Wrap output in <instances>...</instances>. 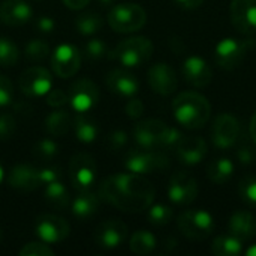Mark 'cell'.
<instances>
[{
  "mask_svg": "<svg viewBox=\"0 0 256 256\" xmlns=\"http://www.w3.org/2000/svg\"><path fill=\"white\" fill-rule=\"evenodd\" d=\"M230 14L240 33L249 38L256 34V0H232Z\"/></svg>",
  "mask_w": 256,
  "mask_h": 256,
  "instance_id": "2e32d148",
  "label": "cell"
},
{
  "mask_svg": "<svg viewBox=\"0 0 256 256\" xmlns=\"http://www.w3.org/2000/svg\"><path fill=\"white\" fill-rule=\"evenodd\" d=\"M152 90L160 96H170L177 90L178 80L174 68L168 63H156L147 72Z\"/></svg>",
  "mask_w": 256,
  "mask_h": 256,
  "instance_id": "e0dca14e",
  "label": "cell"
},
{
  "mask_svg": "<svg viewBox=\"0 0 256 256\" xmlns=\"http://www.w3.org/2000/svg\"><path fill=\"white\" fill-rule=\"evenodd\" d=\"M183 134L162 120L147 118L141 120L134 128V140L138 147L152 150H174Z\"/></svg>",
  "mask_w": 256,
  "mask_h": 256,
  "instance_id": "3957f363",
  "label": "cell"
},
{
  "mask_svg": "<svg viewBox=\"0 0 256 256\" xmlns=\"http://www.w3.org/2000/svg\"><path fill=\"white\" fill-rule=\"evenodd\" d=\"M68 98H69L68 104L76 114L88 112L99 102V88L92 80L81 78L70 86Z\"/></svg>",
  "mask_w": 256,
  "mask_h": 256,
  "instance_id": "8fae6325",
  "label": "cell"
},
{
  "mask_svg": "<svg viewBox=\"0 0 256 256\" xmlns=\"http://www.w3.org/2000/svg\"><path fill=\"white\" fill-rule=\"evenodd\" d=\"M176 158L183 165H196L207 156V142L201 136H184L174 148Z\"/></svg>",
  "mask_w": 256,
  "mask_h": 256,
  "instance_id": "d6986e66",
  "label": "cell"
},
{
  "mask_svg": "<svg viewBox=\"0 0 256 256\" xmlns=\"http://www.w3.org/2000/svg\"><path fill=\"white\" fill-rule=\"evenodd\" d=\"M234 164L228 158H218L207 166V177L214 184H225L234 174Z\"/></svg>",
  "mask_w": 256,
  "mask_h": 256,
  "instance_id": "f1b7e54d",
  "label": "cell"
},
{
  "mask_svg": "<svg viewBox=\"0 0 256 256\" xmlns=\"http://www.w3.org/2000/svg\"><path fill=\"white\" fill-rule=\"evenodd\" d=\"M180 232L194 242H201L208 238L214 232V219L213 216L202 208L186 210L180 214L177 220Z\"/></svg>",
  "mask_w": 256,
  "mask_h": 256,
  "instance_id": "52a82bcc",
  "label": "cell"
},
{
  "mask_svg": "<svg viewBox=\"0 0 256 256\" xmlns=\"http://www.w3.org/2000/svg\"><path fill=\"white\" fill-rule=\"evenodd\" d=\"M255 162H256V160H255Z\"/></svg>",
  "mask_w": 256,
  "mask_h": 256,
  "instance_id": "6f0895ef",
  "label": "cell"
},
{
  "mask_svg": "<svg viewBox=\"0 0 256 256\" xmlns=\"http://www.w3.org/2000/svg\"><path fill=\"white\" fill-rule=\"evenodd\" d=\"M153 42L146 36H132L123 39L111 52V57L126 68H138L147 63L153 56Z\"/></svg>",
  "mask_w": 256,
  "mask_h": 256,
  "instance_id": "277c9868",
  "label": "cell"
},
{
  "mask_svg": "<svg viewBox=\"0 0 256 256\" xmlns=\"http://www.w3.org/2000/svg\"><path fill=\"white\" fill-rule=\"evenodd\" d=\"M106 86L108 88L123 98H134L140 90L138 78L124 70V69H114L106 75Z\"/></svg>",
  "mask_w": 256,
  "mask_h": 256,
  "instance_id": "603a6c76",
  "label": "cell"
},
{
  "mask_svg": "<svg viewBox=\"0 0 256 256\" xmlns=\"http://www.w3.org/2000/svg\"><path fill=\"white\" fill-rule=\"evenodd\" d=\"M2 240H3V232H2V230H0V243H2Z\"/></svg>",
  "mask_w": 256,
  "mask_h": 256,
  "instance_id": "9f6ffc18",
  "label": "cell"
},
{
  "mask_svg": "<svg viewBox=\"0 0 256 256\" xmlns=\"http://www.w3.org/2000/svg\"><path fill=\"white\" fill-rule=\"evenodd\" d=\"M170 166V158L160 150L152 148H134L124 158V168L140 176H148L159 171H165Z\"/></svg>",
  "mask_w": 256,
  "mask_h": 256,
  "instance_id": "8992f818",
  "label": "cell"
},
{
  "mask_svg": "<svg viewBox=\"0 0 256 256\" xmlns=\"http://www.w3.org/2000/svg\"><path fill=\"white\" fill-rule=\"evenodd\" d=\"M156 237L146 230H140L134 232L129 240V248L135 255H150L156 249Z\"/></svg>",
  "mask_w": 256,
  "mask_h": 256,
  "instance_id": "4dcf8cb0",
  "label": "cell"
},
{
  "mask_svg": "<svg viewBox=\"0 0 256 256\" xmlns=\"http://www.w3.org/2000/svg\"><path fill=\"white\" fill-rule=\"evenodd\" d=\"M21 256H52L54 250L45 242H32L20 249Z\"/></svg>",
  "mask_w": 256,
  "mask_h": 256,
  "instance_id": "f35d334b",
  "label": "cell"
},
{
  "mask_svg": "<svg viewBox=\"0 0 256 256\" xmlns=\"http://www.w3.org/2000/svg\"><path fill=\"white\" fill-rule=\"evenodd\" d=\"M84 54L90 60H100L108 56V46L102 39H90L84 45Z\"/></svg>",
  "mask_w": 256,
  "mask_h": 256,
  "instance_id": "74e56055",
  "label": "cell"
},
{
  "mask_svg": "<svg viewBox=\"0 0 256 256\" xmlns=\"http://www.w3.org/2000/svg\"><path fill=\"white\" fill-rule=\"evenodd\" d=\"M20 58L18 46L8 38H0V68L15 66Z\"/></svg>",
  "mask_w": 256,
  "mask_h": 256,
  "instance_id": "836d02e7",
  "label": "cell"
},
{
  "mask_svg": "<svg viewBox=\"0 0 256 256\" xmlns=\"http://www.w3.org/2000/svg\"><path fill=\"white\" fill-rule=\"evenodd\" d=\"M100 196L99 194L90 192L88 189L80 190V194L72 201V213L80 220L92 219L100 208Z\"/></svg>",
  "mask_w": 256,
  "mask_h": 256,
  "instance_id": "d4e9b609",
  "label": "cell"
},
{
  "mask_svg": "<svg viewBox=\"0 0 256 256\" xmlns=\"http://www.w3.org/2000/svg\"><path fill=\"white\" fill-rule=\"evenodd\" d=\"M3 176H4V171H3V166H2V164H0V183H2V180H3Z\"/></svg>",
  "mask_w": 256,
  "mask_h": 256,
  "instance_id": "11a10c76",
  "label": "cell"
},
{
  "mask_svg": "<svg viewBox=\"0 0 256 256\" xmlns=\"http://www.w3.org/2000/svg\"><path fill=\"white\" fill-rule=\"evenodd\" d=\"M242 126L236 116L230 112L219 114L212 124V142L218 150H230L240 141Z\"/></svg>",
  "mask_w": 256,
  "mask_h": 256,
  "instance_id": "9c48e42d",
  "label": "cell"
},
{
  "mask_svg": "<svg viewBox=\"0 0 256 256\" xmlns=\"http://www.w3.org/2000/svg\"><path fill=\"white\" fill-rule=\"evenodd\" d=\"M8 183L10 188L16 189L20 192H33L42 186L40 180H39L38 168L27 165V164L16 165L10 170Z\"/></svg>",
  "mask_w": 256,
  "mask_h": 256,
  "instance_id": "7402d4cb",
  "label": "cell"
},
{
  "mask_svg": "<svg viewBox=\"0 0 256 256\" xmlns=\"http://www.w3.org/2000/svg\"><path fill=\"white\" fill-rule=\"evenodd\" d=\"M202 2L204 0H176V3L180 6V8H183V9H196V8H200L201 4H202Z\"/></svg>",
  "mask_w": 256,
  "mask_h": 256,
  "instance_id": "681fc988",
  "label": "cell"
},
{
  "mask_svg": "<svg viewBox=\"0 0 256 256\" xmlns=\"http://www.w3.org/2000/svg\"><path fill=\"white\" fill-rule=\"evenodd\" d=\"M38 172H39V180H40V184L45 186V184H50L52 182H57L60 180L62 177V171L60 168L57 166H42V168H38Z\"/></svg>",
  "mask_w": 256,
  "mask_h": 256,
  "instance_id": "f6af8a7d",
  "label": "cell"
},
{
  "mask_svg": "<svg viewBox=\"0 0 256 256\" xmlns=\"http://www.w3.org/2000/svg\"><path fill=\"white\" fill-rule=\"evenodd\" d=\"M200 194L198 182L189 172H176L168 184V198L176 206L192 204Z\"/></svg>",
  "mask_w": 256,
  "mask_h": 256,
  "instance_id": "4fadbf2b",
  "label": "cell"
},
{
  "mask_svg": "<svg viewBox=\"0 0 256 256\" xmlns=\"http://www.w3.org/2000/svg\"><path fill=\"white\" fill-rule=\"evenodd\" d=\"M102 201L126 213L146 212L154 200L153 184L144 176L120 172L105 178L98 190Z\"/></svg>",
  "mask_w": 256,
  "mask_h": 256,
  "instance_id": "6da1fadb",
  "label": "cell"
},
{
  "mask_svg": "<svg viewBox=\"0 0 256 256\" xmlns=\"http://www.w3.org/2000/svg\"><path fill=\"white\" fill-rule=\"evenodd\" d=\"M98 176V165L92 154L78 153L69 162V178L76 190H86L93 186Z\"/></svg>",
  "mask_w": 256,
  "mask_h": 256,
  "instance_id": "30bf717a",
  "label": "cell"
},
{
  "mask_svg": "<svg viewBox=\"0 0 256 256\" xmlns=\"http://www.w3.org/2000/svg\"><path fill=\"white\" fill-rule=\"evenodd\" d=\"M238 148H237V160L242 165H252L256 160V142L252 140V136L249 135V138L243 140L242 142H237Z\"/></svg>",
  "mask_w": 256,
  "mask_h": 256,
  "instance_id": "d590c367",
  "label": "cell"
},
{
  "mask_svg": "<svg viewBox=\"0 0 256 256\" xmlns=\"http://www.w3.org/2000/svg\"><path fill=\"white\" fill-rule=\"evenodd\" d=\"M81 52L70 44H62L51 52V68L63 80L74 76L81 68Z\"/></svg>",
  "mask_w": 256,
  "mask_h": 256,
  "instance_id": "7c38bea8",
  "label": "cell"
},
{
  "mask_svg": "<svg viewBox=\"0 0 256 256\" xmlns=\"http://www.w3.org/2000/svg\"><path fill=\"white\" fill-rule=\"evenodd\" d=\"M104 26L102 16L96 12H86L76 16L75 20V27L80 34L82 36H92L98 33Z\"/></svg>",
  "mask_w": 256,
  "mask_h": 256,
  "instance_id": "1f68e13d",
  "label": "cell"
},
{
  "mask_svg": "<svg viewBox=\"0 0 256 256\" xmlns=\"http://www.w3.org/2000/svg\"><path fill=\"white\" fill-rule=\"evenodd\" d=\"M112 2H114V0H99L100 4H111Z\"/></svg>",
  "mask_w": 256,
  "mask_h": 256,
  "instance_id": "db71d44e",
  "label": "cell"
},
{
  "mask_svg": "<svg viewBox=\"0 0 256 256\" xmlns=\"http://www.w3.org/2000/svg\"><path fill=\"white\" fill-rule=\"evenodd\" d=\"M183 76L192 87H207L213 80V70L210 64L200 56H189L183 62Z\"/></svg>",
  "mask_w": 256,
  "mask_h": 256,
  "instance_id": "ffe728a7",
  "label": "cell"
},
{
  "mask_svg": "<svg viewBox=\"0 0 256 256\" xmlns=\"http://www.w3.org/2000/svg\"><path fill=\"white\" fill-rule=\"evenodd\" d=\"M36 27L42 33H51L54 30V27H56V22H54V20L51 16L44 15V16H39L36 20Z\"/></svg>",
  "mask_w": 256,
  "mask_h": 256,
  "instance_id": "7dc6e473",
  "label": "cell"
},
{
  "mask_svg": "<svg viewBox=\"0 0 256 256\" xmlns=\"http://www.w3.org/2000/svg\"><path fill=\"white\" fill-rule=\"evenodd\" d=\"M69 102V98H68V93H64L63 90H58V88H51L48 93H46V104L51 106V108H63L66 104Z\"/></svg>",
  "mask_w": 256,
  "mask_h": 256,
  "instance_id": "ee69618b",
  "label": "cell"
},
{
  "mask_svg": "<svg viewBox=\"0 0 256 256\" xmlns=\"http://www.w3.org/2000/svg\"><path fill=\"white\" fill-rule=\"evenodd\" d=\"M147 210L148 222L156 226H165L174 218V210L166 204H152Z\"/></svg>",
  "mask_w": 256,
  "mask_h": 256,
  "instance_id": "d6a6232c",
  "label": "cell"
},
{
  "mask_svg": "<svg viewBox=\"0 0 256 256\" xmlns=\"http://www.w3.org/2000/svg\"><path fill=\"white\" fill-rule=\"evenodd\" d=\"M228 230H230V234L236 236L242 242L250 240L256 236V216L246 210L236 212L230 218Z\"/></svg>",
  "mask_w": 256,
  "mask_h": 256,
  "instance_id": "cb8c5ba5",
  "label": "cell"
},
{
  "mask_svg": "<svg viewBox=\"0 0 256 256\" xmlns=\"http://www.w3.org/2000/svg\"><path fill=\"white\" fill-rule=\"evenodd\" d=\"M243 254L248 256H256V244H252V246H249L246 250H243Z\"/></svg>",
  "mask_w": 256,
  "mask_h": 256,
  "instance_id": "816d5d0a",
  "label": "cell"
},
{
  "mask_svg": "<svg viewBox=\"0 0 256 256\" xmlns=\"http://www.w3.org/2000/svg\"><path fill=\"white\" fill-rule=\"evenodd\" d=\"M212 254L216 256H238L243 254V242L232 234H224L213 240Z\"/></svg>",
  "mask_w": 256,
  "mask_h": 256,
  "instance_id": "83f0119b",
  "label": "cell"
},
{
  "mask_svg": "<svg viewBox=\"0 0 256 256\" xmlns=\"http://www.w3.org/2000/svg\"><path fill=\"white\" fill-rule=\"evenodd\" d=\"M147 22V12L138 3H120L108 12V24L117 33H134Z\"/></svg>",
  "mask_w": 256,
  "mask_h": 256,
  "instance_id": "5b68a950",
  "label": "cell"
},
{
  "mask_svg": "<svg viewBox=\"0 0 256 256\" xmlns=\"http://www.w3.org/2000/svg\"><path fill=\"white\" fill-rule=\"evenodd\" d=\"M249 40H250V45H252V46H255V48H256V34L250 36V38H249Z\"/></svg>",
  "mask_w": 256,
  "mask_h": 256,
  "instance_id": "f5cc1de1",
  "label": "cell"
},
{
  "mask_svg": "<svg viewBox=\"0 0 256 256\" xmlns=\"http://www.w3.org/2000/svg\"><path fill=\"white\" fill-rule=\"evenodd\" d=\"M124 111H126V116H128L129 118L136 120V118H140V117L144 114L146 106H144V104H142L141 99L130 98V100H129V102L126 104V106H124Z\"/></svg>",
  "mask_w": 256,
  "mask_h": 256,
  "instance_id": "bcb514c9",
  "label": "cell"
},
{
  "mask_svg": "<svg viewBox=\"0 0 256 256\" xmlns=\"http://www.w3.org/2000/svg\"><path fill=\"white\" fill-rule=\"evenodd\" d=\"M52 87V76L48 69L42 66H32L20 76V88L24 94L32 98L46 96Z\"/></svg>",
  "mask_w": 256,
  "mask_h": 256,
  "instance_id": "9a60e30c",
  "label": "cell"
},
{
  "mask_svg": "<svg viewBox=\"0 0 256 256\" xmlns=\"http://www.w3.org/2000/svg\"><path fill=\"white\" fill-rule=\"evenodd\" d=\"M249 135L252 136V140L256 142V111L250 120V124H249Z\"/></svg>",
  "mask_w": 256,
  "mask_h": 256,
  "instance_id": "f907efd6",
  "label": "cell"
},
{
  "mask_svg": "<svg viewBox=\"0 0 256 256\" xmlns=\"http://www.w3.org/2000/svg\"><path fill=\"white\" fill-rule=\"evenodd\" d=\"M33 9L26 0H4L0 4V21L10 27H20L28 22Z\"/></svg>",
  "mask_w": 256,
  "mask_h": 256,
  "instance_id": "44dd1931",
  "label": "cell"
},
{
  "mask_svg": "<svg viewBox=\"0 0 256 256\" xmlns=\"http://www.w3.org/2000/svg\"><path fill=\"white\" fill-rule=\"evenodd\" d=\"M128 226L120 219H110L102 222L94 232V242L99 248L116 249L124 243L128 238Z\"/></svg>",
  "mask_w": 256,
  "mask_h": 256,
  "instance_id": "ac0fdd59",
  "label": "cell"
},
{
  "mask_svg": "<svg viewBox=\"0 0 256 256\" xmlns=\"http://www.w3.org/2000/svg\"><path fill=\"white\" fill-rule=\"evenodd\" d=\"M252 48L250 40L237 39V38H225L218 42L214 48V60L225 70L237 69L246 58L248 51Z\"/></svg>",
  "mask_w": 256,
  "mask_h": 256,
  "instance_id": "ba28073f",
  "label": "cell"
},
{
  "mask_svg": "<svg viewBox=\"0 0 256 256\" xmlns=\"http://www.w3.org/2000/svg\"><path fill=\"white\" fill-rule=\"evenodd\" d=\"M62 2L64 3L66 8H69L72 10H81L90 3V0H62Z\"/></svg>",
  "mask_w": 256,
  "mask_h": 256,
  "instance_id": "c3c4849f",
  "label": "cell"
},
{
  "mask_svg": "<svg viewBox=\"0 0 256 256\" xmlns=\"http://www.w3.org/2000/svg\"><path fill=\"white\" fill-rule=\"evenodd\" d=\"M58 152V146L56 141L50 140V138H44L40 141L36 142L33 153L39 158V159H51L57 154Z\"/></svg>",
  "mask_w": 256,
  "mask_h": 256,
  "instance_id": "ab89813d",
  "label": "cell"
},
{
  "mask_svg": "<svg viewBox=\"0 0 256 256\" xmlns=\"http://www.w3.org/2000/svg\"><path fill=\"white\" fill-rule=\"evenodd\" d=\"M14 99V84L6 75H0V106H6Z\"/></svg>",
  "mask_w": 256,
  "mask_h": 256,
  "instance_id": "7bdbcfd3",
  "label": "cell"
},
{
  "mask_svg": "<svg viewBox=\"0 0 256 256\" xmlns=\"http://www.w3.org/2000/svg\"><path fill=\"white\" fill-rule=\"evenodd\" d=\"M74 130H75V135H76V140L81 141V142H93L99 134V128H98V123L86 116V112H81V114H76V117L74 118Z\"/></svg>",
  "mask_w": 256,
  "mask_h": 256,
  "instance_id": "f546056e",
  "label": "cell"
},
{
  "mask_svg": "<svg viewBox=\"0 0 256 256\" xmlns=\"http://www.w3.org/2000/svg\"><path fill=\"white\" fill-rule=\"evenodd\" d=\"M238 194L246 204L256 206V176H248L240 182Z\"/></svg>",
  "mask_w": 256,
  "mask_h": 256,
  "instance_id": "8d00e7d4",
  "label": "cell"
},
{
  "mask_svg": "<svg viewBox=\"0 0 256 256\" xmlns=\"http://www.w3.org/2000/svg\"><path fill=\"white\" fill-rule=\"evenodd\" d=\"M72 116L63 108H56L45 118V129L52 136H64L72 129Z\"/></svg>",
  "mask_w": 256,
  "mask_h": 256,
  "instance_id": "484cf974",
  "label": "cell"
},
{
  "mask_svg": "<svg viewBox=\"0 0 256 256\" xmlns=\"http://www.w3.org/2000/svg\"><path fill=\"white\" fill-rule=\"evenodd\" d=\"M44 195H45V201L56 210H66L70 206L69 190L60 180L45 184Z\"/></svg>",
  "mask_w": 256,
  "mask_h": 256,
  "instance_id": "4316f807",
  "label": "cell"
},
{
  "mask_svg": "<svg viewBox=\"0 0 256 256\" xmlns=\"http://www.w3.org/2000/svg\"><path fill=\"white\" fill-rule=\"evenodd\" d=\"M34 232L42 242L48 244H56L68 238L70 232V226L66 222V219L60 216L40 214L34 222Z\"/></svg>",
  "mask_w": 256,
  "mask_h": 256,
  "instance_id": "5bb4252c",
  "label": "cell"
},
{
  "mask_svg": "<svg viewBox=\"0 0 256 256\" xmlns=\"http://www.w3.org/2000/svg\"><path fill=\"white\" fill-rule=\"evenodd\" d=\"M128 141H129L128 134L124 130L117 129V130H114V132H111L108 135V138H106V147L111 152H118V150H122V148L126 147Z\"/></svg>",
  "mask_w": 256,
  "mask_h": 256,
  "instance_id": "b9f144b4",
  "label": "cell"
},
{
  "mask_svg": "<svg viewBox=\"0 0 256 256\" xmlns=\"http://www.w3.org/2000/svg\"><path fill=\"white\" fill-rule=\"evenodd\" d=\"M172 114L178 124L186 129H201L212 116V105L198 92H182L172 100Z\"/></svg>",
  "mask_w": 256,
  "mask_h": 256,
  "instance_id": "7a4b0ae2",
  "label": "cell"
},
{
  "mask_svg": "<svg viewBox=\"0 0 256 256\" xmlns=\"http://www.w3.org/2000/svg\"><path fill=\"white\" fill-rule=\"evenodd\" d=\"M16 129L15 117L9 112L0 114V141H8L14 136Z\"/></svg>",
  "mask_w": 256,
  "mask_h": 256,
  "instance_id": "60d3db41",
  "label": "cell"
},
{
  "mask_svg": "<svg viewBox=\"0 0 256 256\" xmlns=\"http://www.w3.org/2000/svg\"><path fill=\"white\" fill-rule=\"evenodd\" d=\"M50 54H51L50 45H48V42H45L44 39H32V40L26 45V56H27V58H30L32 62H42V60H45Z\"/></svg>",
  "mask_w": 256,
  "mask_h": 256,
  "instance_id": "e575fe53",
  "label": "cell"
}]
</instances>
